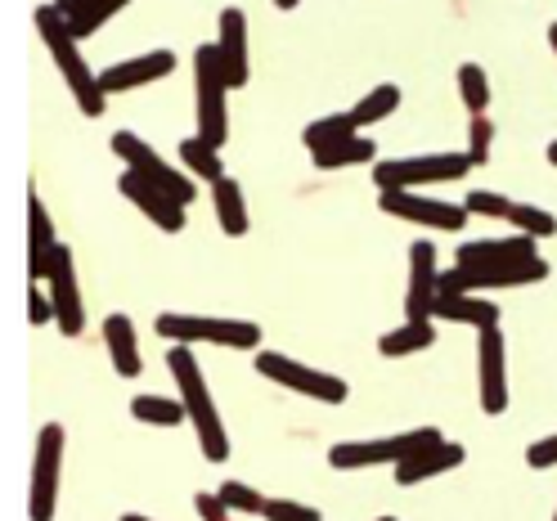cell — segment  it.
Returning <instances> with one entry per match:
<instances>
[{
    "label": "cell",
    "mask_w": 557,
    "mask_h": 521,
    "mask_svg": "<svg viewBox=\"0 0 557 521\" xmlns=\"http://www.w3.org/2000/svg\"><path fill=\"white\" fill-rule=\"evenodd\" d=\"M166 369H171V377H176L181 400L189 409V423L198 432L202 459L207 463H225L230 459V436H225V423H221V413H216L212 387H207V377H202V369H198L189 346H171V351H166Z\"/></svg>",
    "instance_id": "1"
},
{
    "label": "cell",
    "mask_w": 557,
    "mask_h": 521,
    "mask_svg": "<svg viewBox=\"0 0 557 521\" xmlns=\"http://www.w3.org/2000/svg\"><path fill=\"white\" fill-rule=\"evenodd\" d=\"M37 32H41V41L50 46V59L59 67V77L67 82V90H73L77 99V109L86 117H103V103H109V95H103L99 77L90 73V63L73 37V27H67V14L59 5H41L37 10Z\"/></svg>",
    "instance_id": "2"
},
{
    "label": "cell",
    "mask_w": 557,
    "mask_h": 521,
    "mask_svg": "<svg viewBox=\"0 0 557 521\" xmlns=\"http://www.w3.org/2000/svg\"><path fill=\"white\" fill-rule=\"evenodd\" d=\"M230 77L216 46H198L194 50V103H198V135L207 145H225L230 140Z\"/></svg>",
    "instance_id": "3"
},
{
    "label": "cell",
    "mask_w": 557,
    "mask_h": 521,
    "mask_svg": "<svg viewBox=\"0 0 557 521\" xmlns=\"http://www.w3.org/2000/svg\"><path fill=\"white\" fill-rule=\"evenodd\" d=\"M468 171H472V158H468V153L392 158V162H373V185H377V189H423V185L463 181Z\"/></svg>",
    "instance_id": "4"
},
{
    "label": "cell",
    "mask_w": 557,
    "mask_h": 521,
    "mask_svg": "<svg viewBox=\"0 0 557 521\" xmlns=\"http://www.w3.org/2000/svg\"><path fill=\"white\" fill-rule=\"evenodd\" d=\"M162 342H212V346H234V351H252L261 346V328L252 320H216V315H158L153 324Z\"/></svg>",
    "instance_id": "5"
},
{
    "label": "cell",
    "mask_w": 557,
    "mask_h": 521,
    "mask_svg": "<svg viewBox=\"0 0 557 521\" xmlns=\"http://www.w3.org/2000/svg\"><path fill=\"white\" fill-rule=\"evenodd\" d=\"M445 441L436 427H418V432H405V436H382V441H337L329 449V463L337 472H356V468H377V463H405L418 449H428Z\"/></svg>",
    "instance_id": "6"
},
{
    "label": "cell",
    "mask_w": 557,
    "mask_h": 521,
    "mask_svg": "<svg viewBox=\"0 0 557 521\" xmlns=\"http://www.w3.org/2000/svg\"><path fill=\"white\" fill-rule=\"evenodd\" d=\"M548 280V261L544 257H527V261H508V265H481V270H445L436 297L449 293H495V288H527V284H544Z\"/></svg>",
    "instance_id": "7"
},
{
    "label": "cell",
    "mask_w": 557,
    "mask_h": 521,
    "mask_svg": "<svg viewBox=\"0 0 557 521\" xmlns=\"http://www.w3.org/2000/svg\"><path fill=\"white\" fill-rule=\"evenodd\" d=\"M257 373L270 377V382H278V387L297 392V396L320 400V405H346V396H351L342 377H333L324 369H310V364H301L293 356H278V351H261L257 356Z\"/></svg>",
    "instance_id": "8"
},
{
    "label": "cell",
    "mask_w": 557,
    "mask_h": 521,
    "mask_svg": "<svg viewBox=\"0 0 557 521\" xmlns=\"http://www.w3.org/2000/svg\"><path fill=\"white\" fill-rule=\"evenodd\" d=\"M113 153L126 162V171H135V176H145L149 185H158V189H166L176 202H194L198 198V189H194V176H185V171H176L166 158H158L139 135H131V131H117L113 135Z\"/></svg>",
    "instance_id": "9"
},
{
    "label": "cell",
    "mask_w": 557,
    "mask_h": 521,
    "mask_svg": "<svg viewBox=\"0 0 557 521\" xmlns=\"http://www.w3.org/2000/svg\"><path fill=\"white\" fill-rule=\"evenodd\" d=\"M377 207L387 216H400L409 225H428V230H463L468 216H472L463 202L423 198L418 189H377Z\"/></svg>",
    "instance_id": "10"
},
{
    "label": "cell",
    "mask_w": 557,
    "mask_h": 521,
    "mask_svg": "<svg viewBox=\"0 0 557 521\" xmlns=\"http://www.w3.org/2000/svg\"><path fill=\"white\" fill-rule=\"evenodd\" d=\"M59 472H63V427L46 423L41 441H37V463H32V499H27V517L32 521H54Z\"/></svg>",
    "instance_id": "11"
},
{
    "label": "cell",
    "mask_w": 557,
    "mask_h": 521,
    "mask_svg": "<svg viewBox=\"0 0 557 521\" xmlns=\"http://www.w3.org/2000/svg\"><path fill=\"white\" fill-rule=\"evenodd\" d=\"M50 301H54V324L63 337L86 333V301H82V284H77V265H73V248L59 243V257L50 270Z\"/></svg>",
    "instance_id": "12"
},
{
    "label": "cell",
    "mask_w": 557,
    "mask_h": 521,
    "mask_svg": "<svg viewBox=\"0 0 557 521\" xmlns=\"http://www.w3.org/2000/svg\"><path fill=\"white\" fill-rule=\"evenodd\" d=\"M476 369H481V409L499 419L508 409V346L499 328L476 333Z\"/></svg>",
    "instance_id": "13"
},
{
    "label": "cell",
    "mask_w": 557,
    "mask_h": 521,
    "mask_svg": "<svg viewBox=\"0 0 557 521\" xmlns=\"http://www.w3.org/2000/svg\"><path fill=\"white\" fill-rule=\"evenodd\" d=\"M436 248L428 238H418L409 248V293H405V320H432V301H436Z\"/></svg>",
    "instance_id": "14"
},
{
    "label": "cell",
    "mask_w": 557,
    "mask_h": 521,
    "mask_svg": "<svg viewBox=\"0 0 557 521\" xmlns=\"http://www.w3.org/2000/svg\"><path fill=\"white\" fill-rule=\"evenodd\" d=\"M117 189L145 212L158 230H166V234H181L185 230V202H176L166 189H158V185H149L145 176H135V171H122V181H117Z\"/></svg>",
    "instance_id": "15"
},
{
    "label": "cell",
    "mask_w": 557,
    "mask_h": 521,
    "mask_svg": "<svg viewBox=\"0 0 557 521\" xmlns=\"http://www.w3.org/2000/svg\"><path fill=\"white\" fill-rule=\"evenodd\" d=\"M176 73V54L171 50H149L139 59H126V63H113L99 73V86L103 95H122V90H135V86H149V82H162Z\"/></svg>",
    "instance_id": "16"
},
{
    "label": "cell",
    "mask_w": 557,
    "mask_h": 521,
    "mask_svg": "<svg viewBox=\"0 0 557 521\" xmlns=\"http://www.w3.org/2000/svg\"><path fill=\"white\" fill-rule=\"evenodd\" d=\"M27 221H32V238H27V274L32 280H50L54 270V257H59V234H54V221L46 212L41 194H27Z\"/></svg>",
    "instance_id": "17"
},
{
    "label": "cell",
    "mask_w": 557,
    "mask_h": 521,
    "mask_svg": "<svg viewBox=\"0 0 557 521\" xmlns=\"http://www.w3.org/2000/svg\"><path fill=\"white\" fill-rule=\"evenodd\" d=\"M535 257V238L531 234H508V238H476L463 243L455 265L463 270H481V265H508V261H527Z\"/></svg>",
    "instance_id": "18"
},
{
    "label": "cell",
    "mask_w": 557,
    "mask_h": 521,
    "mask_svg": "<svg viewBox=\"0 0 557 521\" xmlns=\"http://www.w3.org/2000/svg\"><path fill=\"white\" fill-rule=\"evenodd\" d=\"M216 50H221V63H225L230 90L248 86V18H243V10H221Z\"/></svg>",
    "instance_id": "19"
},
{
    "label": "cell",
    "mask_w": 557,
    "mask_h": 521,
    "mask_svg": "<svg viewBox=\"0 0 557 521\" xmlns=\"http://www.w3.org/2000/svg\"><path fill=\"white\" fill-rule=\"evenodd\" d=\"M432 320L445 324H468V328H499V306L491 297H476V293H449L432 301Z\"/></svg>",
    "instance_id": "20"
},
{
    "label": "cell",
    "mask_w": 557,
    "mask_h": 521,
    "mask_svg": "<svg viewBox=\"0 0 557 521\" xmlns=\"http://www.w3.org/2000/svg\"><path fill=\"white\" fill-rule=\"evenodd\" d=\"M459 463H463V445L436 441V445H428V449H418V455H409L405 463H396V481H400V485H418V481L441 476V472L459 468Z\"/></svg>",
    "instance_id": "21"
},
{
    "label": "cell",
    "mask_w": 557,
    "mask_h": 521,
    "mask_svg": "<svg viewBox=\"0 0 557 521\" xmlns=\"http://www.w3.org/2000/svg\"><path fill=\"white\" fill-rule=\"evenodd\" d=\"M103 342H109V356H113V369L122 377H135L139 369V342H135V324L131 315H109L103 320Z\"/></svg>",
    "instance_id": "22"
},
{
    "label": "cell",
    "mask_w": 557,
    "mask_h": 521,
    "mask_svg": "<svg viewBox=\"0 0 557 521\" xmlns=\"http://www.w3.org/2000/svg\"><path fill=\"white\" fill-rule=\"evenodd\" d=\"M432 342H436L432 320H405L400 328H392V333L377 337V351L387 356V360H405V356H413V351H428Z\"/></svg>",
    "instance_id": "23"
},
{
    "label": "cell",
    "mask_w": 557,
    "mask_h": 521,
    "mask_svg": "<svg viewBox=\"0 0 557 521\" xmlns=\"http://www.w3.org/2000/svg\"><path fill=\"white\" fill-rule=\"evenodd\" d=\"M212 198H216V221H221V230H225L230 238L248 234V202H243V185H238L234 176H225V181L212 185Z\"/></svg>",
    "instance_id": "24"
},
{
    "label": "cell",
    "mask_w": 557,
    "mask_h": 521,
    "mask_svg": "<svg viewBox=\"0 0 557 521\" xmlns=\"http://www.w3.org/2000/svg\"><path fill=\"white\" fill-rule=\"evenodd\" d=\"M315 158L320 171H337V166H369L377 158V145L369 140V135H351V140H342V145H329L320 153H310Z\"/></svg>",
    "instance_id": "25"
},
{
    "label": "cell",
    "mask_w": 557,
    "mask_h": 521,
    "mask_svg": "<svg viewBox=\"0 0 557 521\" xmlns=\"http://www.w3.org/2000/svg\"><path fill=\"white\" fill-rule=\"evenodd\" d=\"M181 162L189 166V176H194V181H207V185L225 181V162H221L216 145H207L202 135H189V140L181 145Z\"/></svg>",
    "instance_id": "26"
},
{
    "label": "cell",
    "mask_w": 557,
    "mask_h": 521,
    "mask_svg": "<svg viewBox=\"0 0 557 521\" xmlns=\"http://www.w3.org/2000/svg\"><path fill=\"white\" fill-rule=\"evenodd\" d=\"M400 109V86H392V82H382V86H373L356 109H351V122H356V131H364V126H377L382 117H392Z\"/></svg>",
    "instance_id": "27"
},
{
    "label": "cell",
    "mask_w": 557,
    "mask_h": 521,
    "mask_svg": "<svg viewBox=\"0 0 557 521\" xmlns=\"http://www.w3.org/2000/svg\"><path fill=\"white\" fill-rule=\"evenodd\" d=\"M351 135H360V131H356V122H351V113H333V117L310 122V126L301 131V145H306L310 153H320V149H329V145L351 140Z\"/></svg>",
    "instance_id": "28"
},
{
    "label": "cell",
    "mask_w": 557,
    "mask_h": 521,
    "mask_svg": "<svg viewBox=\"0 0 557 521\" xmlns=\"http://www.w3.org/2000/svg\"><path fill=\"white\" fill-rule=\"evenodd\" d=\"M131 413L139 423H149V427H176L189 419V409L185 400H166V396H135L131 400Z\"/></svg>",
    "instance_id": "29"
},
{
    "label": "cell",
    "mask_w": 557,
    "mask_h": 521,
    "mask_svg": "<svg viewBox=\"0 0 557 521\" xmlns=\"http://www.w3.org/2000/svg\"><path fill=\"white\" fill-rule=\"evenodd\" d=\"M131 0H82V5L67 14V27H73V37L82 41V37H95V32L109 23L117 10H126Z\"/></svg>",
    "instance_id": "30"
},
{
    "label": "cell",
    "mask_w": 557,
    "mask_h": 521,
    "mask_svg": "<svg viewBox=\"0 0 557 521\" xmlns=\"http://www.w3.org/2000/svg\"><path fill=\"white\" fill-rule=\"evenodd\" d=\"M459 95H463L472 117H481L485 109H491V77H485L481 63H463L459 67Z\"/></svg>",
    "instance_id": "31"
},
{
    "label": "cell",
    "mask_w": 557,
    "mask_h": 521,
    "mask_svg": "<svg viewBox=\"0 0 557 521\" xmlns=\"http://www.w3.org/2000/svg\"><path fill=\"white\" fill-rule=\"evenodd\" d=\"M508 225H517V234H531V238H553L557 234V216L544 212V207H531V202H517Z\"/></svg>",
    "instance_id": "32"
},
{
    "label": "cell",
    "mask_w": 557,
    "mask_h": 521,
    "mask_svg": "<svg viewBox=\"0 0 557 521\" xmlns=\"http://www.w3.org/2000/svg\"><path fill=\"white\" fill-rule=\"evenodd\" d=\"M216 495L225 499V508H230V512H252V517H261V512H265V495H261V491H252V485H243V481H225Z\"/></svg>",
    "instance_id": "33"
},
{
    "label": "cell",
    "mask_w": 557,
    "mask_h": 521,
    "mask_svg": "<svg viewBox=\"0 0 557 521\" xmlns=\"http://www.w3.org/2000/svg\"><path fill=\"white\" fill-rule=\"evenodd\" d=\"M463 207H468V212H472V216H491V221H508L517 202H512V198H504V194H495V189H472Z\"/></svg>",
    "instance_id": "34"
},
{
    "label": "cell",
    "mask_w": 557,
    "mask_h": 521,
    "mask_svg": "<svg viewBox=\"0 0 557 521\" xmlns=\"http://www.w3.org/2000/svg\"><path fill=\"white\" fill-rule=\"evenodd\" d=\"M491 140H495V122L491 117H472V135H468V158H472V166H485L491 162Z\"/></svg>",
    "instance_id": "35"
},
{
    "label": "cell",
    "mask_w": 557,
    "mask_h": 521,
    "mask_svg": "<svg viewBox=\"0 0 557 521\" xmlns=\"http://www.w3.org/2000/svg\"><path fill=\"white\" fill-rule=\"evenodd\" d=\"M265 521H320V508L297 504V499H265Z\"/></svg>",
    "instance_id": "36"
},
{
    "label": "cell",
    "mask_w": 557,
    "mask_h": 521,
    "mask_svg": "<svg viewBox=\"0 0 557 521\" xmlns=\"http://www.w3.org/2000/svg\"><path fill=\"white\" fill-rule=\"evenodd\" d=\"M27 320L37 324V328L54 324V301H50V288H32V293H27Z\"/></svg>",
    "instance_id": "37"
},
{
    "label": "cell",
    "mask_w": 557,
    "mask_h": 521,
    "mask_svg": "<svg viewBox=\"0 0 557 521\" xmlns=\"http://www.w3.org/2000/svg\"><path fill=\"white\" fill-rule=\"evenodd\" d=\"M527 463H531L535 472H544V468H557V436H544V441H535V445L527 449Z\"/></svg>",
    "instance_id": "38"
},
{
    "label": "cell",
    "mask_w": 557,
    "mask_h": 521,
    "mask_svg": "<svg viewBox=\"0 0 557 521\" xmlns=\"http://www.w3.org/2000/svg\"><path fill=\"white\" fill-rule=\"evenodd\" d=\"M194 504H198V517H207V521H230V508L221 495H198Z\"/></svg>",
    "instance_id": "39"
},
{
    "label": "cell",
    "mask_w": 557,
    "mask_h": 521,
    "mask_svg": "<svg viewBox=\"0 0 557 521\" xmlns=\"http://www.w3.org/2000/svg\"><path fill=\"white\" fill-rule=\"evenodd\" d=\"M54 5H59V10H63V14H73V10H77V5H82V0H54Z\"/></svg>",
    "instance_id": "40"
},
{
    "label": "cell",
    "mask_w": 557,
    "mask_h": 521,
    "mask_svg": "<svg viewBox=\"0 0 557 521\" xmlns=\"http://www.w3.org/2000/svg\"><path fill=\"white\" fill-rule=\"evenodd\" d=\"M301 0H274V10H297Z\"/></svg>",
    "instance_id": "41"
},
{
    "label": "cell",
    "mask_w": 557,
    "mask_h": 521,
    "mask_svg": "<svg viewBox=\"0 0 557 521\" xmlns=\"http://www.w3.org/2000/svg\"><path fill=\"white\" fill-rule=\"evenodd\" d=\"M122 521H153V517H145V512H126Z\"/></svg>",
    "instance_id": "42"
},
{
    "label": "cell",
    "mask_w": 557,
    "mask_h": 521,
    "mask_svg": "<svg viewBox=\"0 0 557 521\" xmlns=\"http://www.w3.org/2000/svg\"><path fill=\"white\" fill-rule=\"evenodd\" d=\"M548 162H553V166H557V140H553V145H548Z\"/></svg>",
    "instance_id": "43"
},
{
    "label": "cell",
    "mask_w": 557,
    "mask_h": 521,
    "mask_svg": "<svg viewBox=\"0 0 557 521\" xmlns=\"http://www.w3.org/2000/svg\"><path fill=\"white\" fill-rule=\"evenodd\" d=\"M548 41H553V50H557V23H553V27H548Z\"/></svg>",
    "instance_id": "44"
},
{
    "label": "cell",
    "mask_w": 557,
    "mask_h": 521,
    "mask_svg": "<svg viewBox=\"0 0 557 521\" xmlns=\"http://www.w3.org/2000/svg\"><path fill=\"white\" fill-rule=\"evenodd\" d=\"M377 521H396V517H377Z\"/></svg>",
    "instance_id": "45"
},
{
    "label": "cell",
    "mask_w": 557,
    "mask_h": 521,
    "mask_svg": "<svg viewBox=\"0 0 557 521\" xmlns=\"http://www.w3.org/2000/svg\"><path fill=\"white\" fill-rule=\"evenodd\" d=\"M553 521H557V512H553Z\"/></svg>",
    "instance_id": "46"
}]
</instances>
